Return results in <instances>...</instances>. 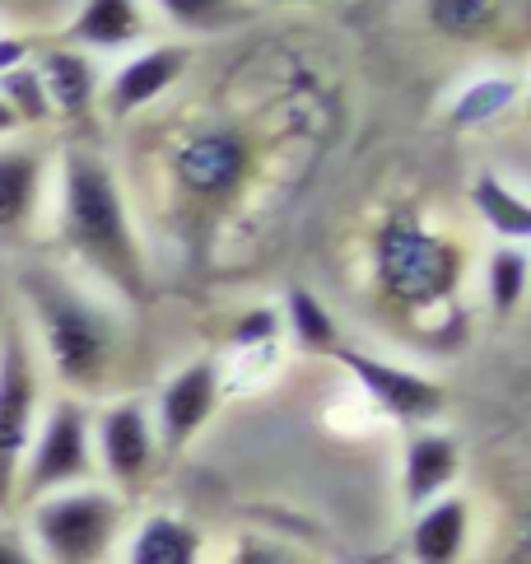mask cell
Masks as SVG:
<instances>
[{
    "instance_id": "obj_1",
    "label": "cell",
    "mask_w": 531,
    "mask_h": 564,
    "mask_svg": "<svg viewBox=\"0 0 531 564\" xmlns=\"http://www.w3.org/2000/svg\"><path fill=\"white\" fill-rule=\"evenodd\" d=\"M6 285L33 336L52 392L79 397L89 406L117 397L112 388L131 346V308L75 275L66 261L47 257H24L6 275Z\"/></svg>"
},
{
    "instance_id": "obj_2",
    "label": "cell",
    "mask_w": 531,
    "mask_h": 564,
    "mask_svg": "<svg viewBox=\"0 0 531 564\" xmlns=\"http://www.w3.org/2000/svg\"><path fill=\"white\" fill-rule=\"evenodd\" d=\"M47 225L61 261L75 275H85L89 285L127 308H140L150 299L145 243H140L121 173L104 150L85 145V140H66L56 150Z\"/></svg>"
},
{
    "instance_id": "obj_3",
    "label": "cell",
    "mask_w": 531,
    "mask_h": 564,
    "mask_svg": "<svg viewBox=\"0 0 531 564\" xmlns=\"http://www.w3.org/2000/svg\"><path fill=\"white\" fill-rule=\"evenodd\" d=\"M466 275V252L443 238L438 229H424L420 215L392 210L382 215L373 234V280L382 299L401 313H424L453 299Z\"/></svg>"
},
{
    "instance_id": "obj_4",
    "label": "cell",
    "mask_w": 531,
    "mask_h": 564,
    "mask_svg": "<svg viewBox=\"0 0 531 564\" xmlns=\"http://www.w3.org/2000/svg\"><path fill=\"white\" fill-rule=\"evenodd\" d=\"M43 564H108L127 536V499L104 480L56 490L14 513Z\"/></svg>"
},
{
    "instance_id": "obj_5",
    "label": "cell",
    "mask_w": 531,
    "mask_h": 564,
    "mask_svg": "<svg viewBox=\"0 0 531 564\" xmlns=\"http://www.w3.org/2000/svg\"><path fill=\"white\" fill-rule=\"evenodd\" d=\"M47 397L52 382L43 373V359H37L33 336L10 299L6 317H0V518H10L19 503V471H24Z\"/></svg>"
},
{
    "instance_id": "obj_6",
    "label": "cell",
    "mask_w": 531,
    "mask_h": 564,
    "mask_svg": "<svg viewBox=\"0 0 531 564\" xmlns=\"http://www.w3.org/2000/svg\"><path fill=\"white\" fill-rule=\"evenodd\" d=\"M85 480H98V462H94V406L79 397L52 392L43 415H37V430L29 443L24 471H19V503L85 486Z\"/></svg>"
},
{
    "instance_id": "obj_7",
    "label": "cell",
    "mask_w": 531,
    "mask_h": 564,
    "mask_svg": "<svg viewBox=\"0 0 531 564\" xmlns=\"http://www.w3.org/2000/svg\"><path fill=\"white\" fill-rule=\"evenodd\" d=\"M163 164H169L173 192L182 200L210 210L242 192V183L252 177L257 154H252V140L238 127H201V131L177 135Z\"/></svg>"
},
{
    "instance_id": "obj_8",
    "label": "cell",
    "mask_w": 531,
    "mask_h": 564,
    "mask_svg": "<svg viewBox=\"0 0 531 564\" xmlns=\"http://www.w3.org/2000/svg\"><path fill=\"white\" fill-rule=\"evenodd\" d=\"M159 434L145 397H108L94 406V462L98 480L112 486L121 499H131L154 476Z\"/></svg>"
},
{
    "instance_id": "obj_9",
    "label": "cell",
    "mask_w": 531,
    "mask_h": 564,
    "mask_svg": "<svg viewBox=\"0 0 531 564\" xmlns=\"http://www.w3.org/2000/svg\"><path fill=\"white\" fill-rule=\"evenodd\" d=\"M56 150L37 135L0 140V257L29 248L47 225Z\"/></svg>"
},
{
    "instance_id": "obj_10",
    "label": "cell",
    "mask_w": 531,
    "mask_h": 564,
    "mask_svg": "<svg viewBox=\"0 0 531 564\" xmlns=\"http://www.w3.org/2000/svg\"><path fill=\"white\" fill-rule=\"evenodd\" d=\"M336 359L345 365V373L369 392L373 406L387 411L392 420H401V425H429V420H438L443 406H447L443 382L429 378V373L401 369V365H392V359H378L369 350H350V346H340Z\"/></svg>"
},
{
    "instance_id": "obj_11",
    "label": "cell",
    "mask_w": 531,
    "mask_h": 564,
    "mask_svg": "<svg viewBox=\"0 0 531 564\" xmlns=\"http://www.w3.org/2000/svg\"><path fill=\"white\" fill-rule=\"evenodd\" d=\"M219 392H224L219 359L201 355V359H192V365H182V369L159 388L154 406H150L159 448H163V453H182V448H187V443L215 420Z\"/></svg>"
},
{
    "instance_id": "obj_12",
    "label": "cell",
    "mask_w": 531,
    "mask_h": 564,
    "mask_svg": "<svg viewBox=\"0 0 531 564\" xmlns=\"http://www.w3.org/2000/svg\"><path fill=\"white\" fill-rule=\"evenodd\" d=\"M192 66V47L187 43H150L136 47L117 62L112 75H104V98H98V112H108L112 122H127V117L145 112L150 104H159L182 75Z\"/></svg>"
},
{
    "instance_id": "obj_13",
    "label": "cell",
    "mask_w": 531,
    "mask_h": 564,
    "mask_svg": "<svg viewBox=\"0 0 531 564\" xmlns=\"http://www.w3.org/2000/svg\"><path fill=\"white\" fill-rule=\"evenodd\" d=\"M33 66L43 75L56 127H85L98 112V98H104V66H98V56L79 52L71 43H47L33 52Z\"/></svg>"
},
{
    "instance_id": "obj_14",
    "label": "cell",
    "mask_w": 531,
    "mask_h": 564,
    "mask_svg": "<svg viewBox=\"0 0 531 564\" xmlns=\"http://www.w3.org/2000/svg\"><path fill=\"white\" fill-rule=\"evenodd\" d=\"M150 37V6L145 0H79V10L71 14L66 37L89 56H108V52H136Z\"/></svg>"
},
{
    "instance_id": "obj_15",
    "label": "cell",
    "mask_w": 531,
    "mask_h": 564,
    "mask_svg": "<svg viewBox=\"0 0 531 564\" xmlns=\"http://www.w3.org/2000/svg\"><path fill=\"white\" fill-rule=\"evenodd\" d=\"M462 476V448L453 434L420 425L405 443V462H401V490L411 509H424L429 499H438L453 490V480Z\"/></svg>"
},
{
    "instance_id": "obj_16",
    "label": "cell",
    "mask_w": 531,
    "mask_h": 564,
    "mask_svg": "<svg viewBox=\"0 0 531 564\" xmlns=\"http://www.w3.org/2000/svg\"><path fill=\"white\" fill-rule=\"evenodd\" d=\"M472 541V499L466 495H438L411 522V560L415 564H457Z\"/></svg>"
},
{
    "instance_id": "obj_17",
    "label": "cell",
    "mask_w": 531,
    "mask_h": 564,
    "mask_svg": "<svg viewBox=\"0 0 531 564\" xmlns=\"http://www.w3.org/2000/svg\"><path fill=\"white\" fill-rule=\"evenodd\" d=\"M206 536L182 513H145L127 536V560L121 564H201Z\"/></svg>"
},
{
    "instance_id": "obj_18",
    "label": "cell",
    "mask_w": 531,
    "mask_h": 564,
    "mask_svg": "<svg viewBox=\"0 0 531 564\" xmlns=\"http://www.w3.org/2000/svg\"><path fill=\"white\" fill-rule=\"evenodd\" d=\"M472 210L499 243H531V200L518 187H508L499 173H480L472 183Z\"/></svg>"
},
{
    "instance_id": "obj_19",
    "label": "cell",
    "mask_w": 531,
    "mask_h": 564,
    "mask_svg": "<svg viewBox=\"0 0 531 564\" xmlns=\"http://www.w3.org/2000/svg\"><path fill=\"white\" fill-rule=\"evenodd\" d=\"M145 6L169 19L177 33L187 37H210V33H229L242 19L252 14L248 0H145Z\"/></svg>"
},
{
    "instance_id": "obj_20",
    "label": "cell",
    "mask_w": 531,
    "mask_h": 564,
    "mask_svg": "<svg viewBox=\"0 0 531 564\" xmlns=\"http://www.w3.org/2000/svg\"><path fill=\"white\" fill-rule=\"evenodd\" d=\"M531 294V257L518 243H499L485 261V299L495 317H513Z\"/></svg>"
},
{
    "instance_id": "obj_21",
    "label": "cell",
    "mask_w": 531,
    "mask_h": 564,
    "mask_svg": "<svg viewBox=\"0 0 531 564\" xmlns=\"http://www.w3.org/2000/svg\"><path fill=\"white\" fill-rule=\"evenodd\" d=\"M284 327H290L299 346L313 350V355H336L340 350V322H336V313L326 308L313 290H303V285H294L290 294H284Z\"/></svg>"
},
{
    "instance_id": "obj_22",
    "label": "cell",
    "mask_w": 531,
    "mask_h": 564,
    "mask_svg": "<svg viewBox=\"0 0 531 564\" xmlns=\"http://www.w3.org/2000/svg\"><path fill=\"white\" fill-rule=\"evenodd\" d=\"M429 29L447 43H476V37L495 33L503 0H424Z\"/></svg>"
},
{
    "instance_id": "obj_23",
    "label": "cell",
    "mask_w": 531,
    "mask_h": 564,
    "mask_svg": "<svg viewBox=\"0 0 531 564\" xmlns=\"http://www.w3.org/2000/svg\"><path fill=\"white\" fill-rule=\"evenodd\" d=\"M0 98H6V108L14 112V122H19V131H24V135L56 127V122H52L47 89H43V75H37L33 62L14 66L10 75H0Z\"/></svg>"
},
{
    "instance_id": "obj_24",
    "label": "cell",
    "mask_w": 531,
    "mask_h": 564,
    "mask_svg": "<svg viewBox=\"0 0 531 564\" xmlns=\"http://www.w3.org/2000/svg\"><path fill=\"white\" fill-rule=\"evenodd\" d=\"M229 564H317V560L303 551V546H294V541L248 532V536H238V541H234Z\"/></svg>"
},
{
    "instance_id": "obj_25",
    "label": "cell",
    "mask_w": 531,
    "mask_h": 564,
    "mask_svg": "<svg viewBox=\"0 0 531 564\" xmlns=\"http://www.w3.org/2000/svg\"><path fill=\"white\" fill-rule=\"evenodd\" d=\"M508 98H513V85H503V79H485V85L466 89V94L457 98L453 122H457V127H480V122H489L495 112L508 108Z\"/></svg>"
},
{
    "instance_id": "obj_26",
    "label": "cell",
    "mask_w": 531,
    "mask_h": 564,
    "mask_svg": "<svg viewBox=\"0 0 531 564\" xmlns=\"http://www.w3.org/2000/svg\"><path fill=\"white\" fill-rule=\"evenodd\" d=\"M275 336H280V313H275V308H252V313H242V317L234 322V332H229V340H234V346H242V350L271 346Z\"/></svg>"
},
{
    "instance_id": "obj_27",
    "label": "cell",
    "mask_w": 531,
    "mask_h": 564,
    "mask_svg": "<svg viewBox=\"0 0 531 564\" xmlns=\"http://www.w3.org/2000/svg\"><path fill=\"white\" fill-rule=\"evenodd\" d=\"M0 564H43L33 551L29 532H24V522H19L14 513L0 518Z\"/></svg>"
},
{
    "instance_id": "obj_28",
    "label": "cell",
    "mask_w": 531,
    "mask_h": 564,
    "mask_svg": "<svg viewBox=\"0 0 531 564\" xmlns=\"http://www.w3.org/2000/svg\"><path fill=\"white\" fill-rule=\"evenodd\" d=\"M33 43H29V37L24 33H6V29H0V75H10L14 66H24V62H33Z\"/></svg>"
},
{
    "instance_id": "obj_29",
    "label": "cell",
    "mask_w": 531,
    "mask_h": 564,
    "mask_svg": "<svg viewBox=\"0 0 531 564\" xmlns=\"http://www.w3.org/2000/svg\"><path fill=\"white\" fill-rule=\"evenodd\" d=\"M10 135H24V131H19V122H14V112L6 108V98H0V140H10Z\"/></svg>"
},
{
    "instance_id": "obj_30",
    "label": "cell",
    "mask_w": 531,
    "mask_h": 564,
    "mask_svg": "<svg viewBox=\"0 0 531 564\" xmlns=\"http://www.w3.org/2000/svg\"><path fill=\"white\" fill-rule=\"evenodd\" d=\"M518 555H522V564H531V509H527L522 532H518Z\"/></svg>"
},
{
    "instance_id": "obj_31",
    "label": "cell",
    "mask_w": 531,
    "mask_h": 564,
    "mask_svg": "<svg viewBox=\"0 0 531 564\" xmlns=\"http://www.w3.org/2000/svg\"><path fill=\"white\" fill-rule=\"evenodd\" d=\"M6 304H10V285L0 280V317H6Z\"/></svg>"
},
{
    "instance_id": "obj_32",
    "label": "cell",
    "mask_w": 531,
    "mask_h": 564,
    "mask_svg": "<svg viewBox=\"0 0 531 564\" xmlns=\"http://www.w3.org/2000/svg\"><path fill=\"white\" fill-rule=\"evenodd\" d=\"M275 6H317V0H275Z\"/></svg>"
},
{
    "instance_id": "obj_33",
    "label": "cell",
    "mask_w": 531,
    "mask_h": 564,
    "mask_svg": "<svg viewBox=\"0 0 531 564\" xmlns=\"http://www.w3.org/2000/svg\"><path fill=\"white\" fill-rule=\"evenodd\" d=\"M0 280H6V261H0Z\"/></svg>"
},
{
    "instance_id": "obj_34",
    "label": "cell",
    "mask_w": 531,
    "mask_h": 564,
    "mask_svg": "<svg viewBox=\"0 0 531 564\" xmlns=\"http://www.w3.org/2000/svg\"><path fill=\"white\" fill-rule=\"evenodd\" d=\"M527 112H531V94H527Z\"/></svg>"
}]
</instances>
